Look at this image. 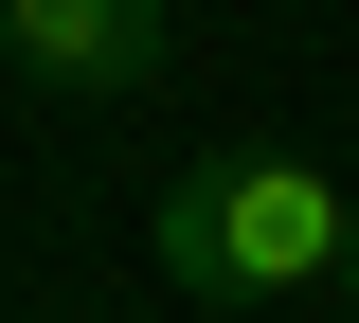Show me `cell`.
<instances>
[{
	"label": "cell",
	"mask_w": 359,
	"mask_h": 323,
	"mask_svg": "<svg viewBox=\"0 0 359 323\" xmlns=\"http://www.w3.org/2000/svg\"><path fill=\"white\" fill-rule=\"evenodd\" d=\"M144 252H162V287H198V305H287V287H341L359 198L323 180V162H287V144H233V162H180L162 180Z\"/></svg>",
	"instance_id": "obj_1"
},
{
	"label": "cell",
	"mask_w": 359,
	"mask_h": 323,
	"mask_svg": "<svg viewBox=\"0 0 359 323\" xmlns=\"http://www.w3.org/2000/svg\"><path fill=\"white\" fill-rule=\"evenodd\" d=\"M0 54L36 90H144L162 72V0H0Z\"/></svg>",
	"instance_id": "obj_2"
},
{
	"label": "cell",
	"mask_w": 359,
	"mask_h": 323,
	"mask_svg": "<svg viewBox=\"0 0 359 323\" xmlns=\"http://www.w3.org/2000/svg\"><path fill=\"white\" fill-rule=\"evenodd\" d=\"M341 305H359V252H341Z\"/></svg>",
	"instance_id": "obj_3"
}]
</instances>
